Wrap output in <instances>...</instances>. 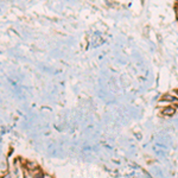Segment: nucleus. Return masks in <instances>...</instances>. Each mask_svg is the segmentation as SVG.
<instances>
[{
    "label": "nucleus",
    "mask_w": 178,
    "mask_h": 178,
    "mask_svg": "<svg viewBox=\"0 0 178 178\" xmlns=\"http://www.w3.org/2000/svg\"><path fill=\"white\" fill-rule=\"evenodd\" d=\"M163 114L164 115H173L175 114V108L172 107H166L163 109Z\"/></svg>",
    "instance_id": "nucleus-1"
},
{
    "label": "nucleus",
    "mask_w": 178,
    "mask_h": 178,
    "mask_svg": "<svg viewBox=\"0 0 178 178\" xmlns=\"http://www.w3.org/2000/svg\"><path fill=\"white\" fill-rule=\"evenodd\" d=\"M35 178H44V176H43L42 173H37V175L35 176Z\"/></svg>",
    "instance_id": "nucleus-2"
}]
</instances>
